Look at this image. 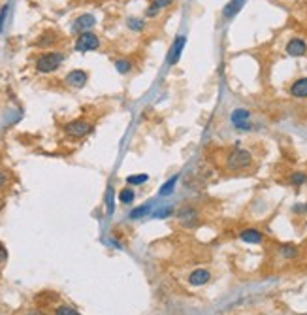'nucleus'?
<instances>
[{"label":"nucleus","mask_w":307,"mask_h":315,"mask_svg":"<svg viewBox=\"0 0 307 315\" xmlns=\"http://www.w3.org/2000/svg\"><path fill=\"white\" fill-rule=\"evenodd\" d=\"M28 315H46V313H42V311H32V313H28Z\"/></svg>","instance_id":"nucleus-32"},{"label":"nucleus","mask_w":307,"mask_h":315,"mask_svg":"<svg viewBox=\"0 0 307 315\" xmlns=\"http://www.w3.org/2000/svg\"><path fill=\"white\" fill-rule=\"evenodd\" d=\"M305 212H307V204H305Z\"/></svg>","instance_id":"nucleus-33"},{"label":"nucleus","mask_w":307,"mask_h":315,"mask_svg":"<svg viewBox=\"0 0 307 315\" xmlns=\"http://www.w3.org/2000/svg\"><path fill=\"white\" fill-rule=\"evenodd\" d=\"M115 68H117L119 74H128V72L132 70V62L125 59H119V60H115Z\"/></svg>","instance_id":"nucleus-20"},{"label":"nucleus","mask_w":307,"mask_h":315,"mask_svg":"<svg viewBox=\"0 0 307 315\" xmlns=\"http://www.w3.org/2000/svg\"><path fill=\"white\" fill-rule=\"evenodd\" d=\"M174 2H175V0H153V4L159 8V10H164V8L172 6Z\"/></svg>","instance_id":"nucleus-27"},{"label":"nucleus","mask_w":307,"mask_h":315,"mask_svg":"<svg viewBox=\"0 0 307 315\" xmlns=\"http://www.w3.org/2000/svg\"><path fill=\"white\" fill-rule=\"evenodd\" d=\"M279 253L283 257H287V259H294V257L298 255V248H294V246H281Z\"/></svg>","instance_id":"nucleus-24"},{"label":"nucleus","mask_w":307,"mask_h":315,"mask_svg":"<svg viewBox=\"0 0 307 315\" xmlns=\"http://www.w3.org/2000/svg\"><path fill=\"white\" fill-rule=\"evenodd\" d=\"M127 25H128V28H130V30L140 32V30H143V28H145V21L138 19V17H130V19L127 21Z\"/></svg>","instance_id":"nucleus-21"},{"label":"nucleus","mask_w":307,"mask_h":315,"mask_svg":"<svg viewBox=\"0 0 307 315\" xmlns=\"http://www.w3.org/2000/svg\"><path fill=\"white\" fill-rule=\"evenodd\" d=\"M287 53L290 57H303L307 53V46L305 42L301 38H292V40L287 44Z\"/></svg>","instance_id":"nucleus-10"},{"label":"nucleus","mask_w":307,"mask_h":315,"mask_svg":"<svg viewBox=\"0 0 307 315\" xmlns=\"http://www.w3.org/2000/svg\"><path fill=\"white\" fill-rule=\"evenodd\" d=\"M240 240H243L245 243H262L264 234L258 228H245L240 232Z\"/></svg>","instance_id":"nucleus-13"},{"label":"nucleus","mask_w":307,"mask_h":315,"mask_svg":"<svg viewBox=\"0 0 307 315\" xmlns=\"http://www.w3.org/2000/svg\"><path fill=\"white\" fill-rule=\"evenodd\" d=\"M75 51H80V53H87V51H94V49H98L100 47V38L93 32H83L78 36V40H75Z\"/></svg>","instance_id":"nucleus-4"},{"label":"nucleus","mask_w":307,"mask_h":315,"mask_svg":"<svg viewBox=\"0 0 307 315\" xmlns=\"http://www.w3.org/2000/svg\"><path fill=\"white\" fill-rule=\"evenodd\" d=\"M290 94L294 98H307V78H300L290 85Z\"/></svg>","instance_id":"nucleus-14"},{"label":"nucleus","mask_w":307,"mask_h":315,"mask_svg":"<svg viewBox=\"0 0 307 315\" xmlns=\"http://www.w3.org/2000/svg\"><path fill=\"white\" fill-rule=\"evenodd\" d=\"M288 183L294 185V187H301V185L307 183V174H303V172H292L290 178H288Z\"/></svg>","instance_id":"nucleus-17"},{"label":"nucleus","mask_w":307,"mask_h":315,"mask_svg":"<svg viewBox=\"0 0 307 315\" xmlns=\"http://www.w3.org/2000/svg\"><path fill=\"white\" fill-rule=\"evenodd\" d=\"M96 25V17L91 14H83L80 15L78 19L73 21V25H72V30L73 32H78V34H83V32H89L91 28Z\"/></svg>","instance_id":"nucleus-8"},{"label":"nucleus","mask_w":307,"mask_h":315,"mask_svg":"<svg viewBox=\"0 0 307 315\" xmlns=\"http://www.w3.org/2000/svg\"><path fill=\"white\" fill-rule=\"evenodd\" d=\"M172 214H174V208H162V209H159V212H155L153 217H157V219H166V217H170Z\"/></svg>","instance_id":"nucleus-26"},{"label":"nucleus","mask_w":307,"mask_h":315,"mask_svg":"<svg viewBox=\"0 0 307 315\" xmlns=\"http://www.w3.org/2000/svg\"><path fill=\"white\" fill-rule=\"evenodd\" d=\"M0 259H6V249L0 246Z\"/></svg>","instance_id":"nucleus-30"},{"label":"nucleus","mask_w":307,"mask_h":315,"mask_svg":"<svg viewBox=\"0 0 307 315\" xmlns=\"http://www.w3.org/2000/svg\"><path fill=\"white\" fill-rule=\"evenodd\" d=\"M224 164H226L228 172H243V170L251 168V164H253V155L247 149L234 148L228 151Z\"/></svg>","instance_id":"nucleus-1"},{"label":"nucleus","mask_w":307,"mask_h":315,"mask_svg":"<svg viewBox=\"0 0 307 315\" xmlns=\"http://www.w3.org/2000/svg\"><path fill=\"white\" fill-rule=\"evenodd\" d=\"M87 80H89V76H87V72H83V70H72V72L64 78V81H66L68 85H70V87H75V89L85 87Z\"/></svg>","instance_id":"nucleus-9"},{"label":"nucleus","mask_w":307,"mask_h":315,"mask_svg":"<svg viewBox=\"0 0 307 315\" xmlns=\"http://www.w3.org/2000/svg\"><path fill=\"white\" fill-rule=\"evenodd\" d=\"M64 132L70 138H85L93 132V123H89L85 119H73L64 125Z\"/></svg>","instance_id":"nucleus-3"},{"label":"nucleus","mask_w":307,"mask_h":315,"mask_svg":"<svg viewBox=\"0 0 307 315\" xmlns=\"http://www.w3.org/2000/svg\"><path fill=\"white\" fill-rule=\"evenodd\" d=\"M209 279H211V274L204 268L194 270V272H190V275H188V283H190L193 287H202V285H206Z\"/></svg>","instance_id":"nucleus-11"},{"label":"nucleus","mask_w":307,"mask_h":315,"mask_svg":"<svg viewBox=\"0 0 307 315\" xmlns=\"http://www.w3.org/2000/svg\"><path fill=\"white\" fill-rule=\"evenodd\" d=\"M55 315H81L78 313L73 308H70V306H59V308L55 309Z\"/></svg>","instance_id":"nucleus-25"},{"label":"nucleus","mask_w":307,"mask_h":315,"mask_svg":"<svg viewBox=\"0 0 307 315\" xmlns=\"http://www.w3.org/2000/svg\"><path fill=\"white\" fill-rule=\"evenodd\" d=\"M159 14H161V10H159V8L155 6L153 2H151V6H149V8H147V10H145V15H147V17H157V15H159Z\"/></svg>","instance_id":"nucleus-28"},{"label":"nucleus","mask_w":307,"mask_h":315,"mask_svg":"<svg viewBox=\"0 0 307 315\" xmlns=\"http://www.w3.org/2000/svg\"><path fill=\"white\" fill-rule=\"evenodd\" d=\"M4 183H6V176H4V174H2V172H0V187H2Z\"/></svg>","instance_id":"nucleus-31"},{"label":"nucleus","mask_w":307,"mask_h":315,"mask_svg":"<svg viewBox=\"0 0 307 315\" xmlns=\"http://www.w3.org/2000/svg\"><path fill=\"white\" fill-rule=\"evenodd\" d=\"M6 15H8V4H6V6H2V12H0V32H2V28H4V21H6Z\"/></svg>","instance_id":"nucleus-29"},{"label":"nucleus","mask_w":307,"mask_h":315,"mask_svg":"<svg viewBox=\"0 0 307 315\" xmlns=\"http://www.w3.org/2000/svg\"><path fill=\"white\" fill-rule=\"evenodd\" d=\"M106 209H107V215H113L115 206H113V187L111 185L107 187V193H106Z\"/></svg>","instance_id":"nucleus-23"},{"label":"nucleus","mask_w":307,"mask_h":315,"mask_svg":"<svg viewBox=\"0 0 307 315\" xmlns=\"http://www.w3.org/2000/svg\"><path fill=\"white\" fill-rule=\"evenodd\" d=\"M245 2L247 0H230L226 6H224V10H222V17L224 19H234L236 15L241 12V8L245 6Z\"/></svg>","instance_id":"nucleus-12"},{"label":"nucleus","mask_w":307,"mask_h":315,"mask_svg":"<svg viewBox=\"0 0 307 315\" xmlns=\"http://www.w3.org/2000/svg\"><path fill=\"white\" fill-rule=\"evenodd\" d=\"M151 209H153V204L149 202V204H143V206H140V208H134L128 217H130V219H143L145 215L151 214Z\"/></svg>","instance_id":"nucleus-16"},{"label":"nucleus","mask_w":307,"mask_h":315,"mask_svg":"<svg viewBox=\"0 0 307 315\" xmlns=\"http://www.w3.org/2000/svg\"><path fill=\"white\" fill-rule=\"evenodd\" d=\"M134 198H136V193H134V189H130V187L121 189V193H119L121 204H132Z\"/></svg>","instance_id":"nucleus-18"},{"label":"nucleus","mask_w":307,"mask_h":315,"mask_svg":"<svg viewBox=\"0 0 307 315\" xmlns=\"http://www.w3.org/2000/svg\"><path fill=\"white\" fill-rule=\"evenodd\" d=\"M62 62H64V53L62 51H47V53H42L36 59V70L42 72V74H49V72L59 70Z\"/></svg>","instance_id":"nucleus-2"},{"label":"nucleus","mask_w":307,"mask_h":315,"mask_svg":"<svg viewBox=\"0 0 307 315\" xmlns=\"http://www.w3.org/2000/svg\"><path fill=\"white\" fill-rule=\"evenodd\" d=\"M177 221H179L185 228H190L200 221V214H198V209L194 208V206L188 204V206H183V208L177 212Z\"/></svg>","instance_id":"nucleus-6"},{"label":"nucleus","mask_w":307,"mask_h":315,"mask_svg":"<svg viewBox=\"0 0 307 315\" xmlns=\"http://www.w3.org/2000/svg\"><path fill=\"white\" fill-rule=\"evenodd\" d=\"M251 112L245 110V108H236L234 112L230 114V121H232V125H234L238 130H251L253 125H251Z\"/></svg>","instance_id":"nucleus-5"},{"label":"nucleus","mask_w":307,"mask_h":315,"mask_svg":"<svg viewBox=\"0 0 307 315\" xmlns=\"http://www.w3.org/2000/svg\"><path fill=\"white\" fill-rule=\"evenodd\" d=\"M187 44V38L185 36H177L174 42H172V47H170V51H168V64L170 66H175L181 59V51H183V47Z\"/></svg>","instance_id":"nucleus-7"},{"label":"nucleus","mask_w":307,"mask_h":315,"mask_svg":"<svg viewBox=\"0 0 307 315\" xmlns=\"http://www.w3.org/2000/svg\"><path fill=\"white\" fill-rule=\"evenodd\" d=\"M149 181V176L147 174H136V176H128L127 178V183L130 187H136V185H143Z\"/></svg>","instance_id":"nucleus-19"},{"label":"nucleus","mask_w":307,"mask_h":315,"mask_svg":"<svg viewBox=\"0 0 307 315\" xmlns=\"http://www.w3.org/2000/svg\"><path fill=\"white\" fill-rule=\"evenodd\" d=\"M57 40H59V38H57V34H55V32H46L40 38V40H38V46H40V47H47V46H51V44H55Z\"/></svg>","instance_id":"nucleus-22"},{"label":"nucleus","mask_w":307,"mask_h":315,"mask_svg":"<svg viewBox=\"0 0 307 315\" xmlns=\"http://www.w3.org/2000/svg\"><path fill=\"white\" fill-rule=\"evenodd\" d=\"M177 181H179V174H175V176H172L170 180H166L161 185V189H159V195H161V196H170L175 191V185H177Z\"/></svg>","instance_id":"nucleus-15"}]
</instances>
